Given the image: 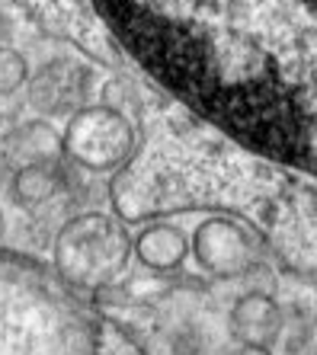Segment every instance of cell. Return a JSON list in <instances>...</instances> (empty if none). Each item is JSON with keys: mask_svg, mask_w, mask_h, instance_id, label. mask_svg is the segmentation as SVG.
<instances>
[{"mask_svg": "<svg viewBox=\"0 0 317 355\" xmlns=\"http://www.w3.org/2000/svg\"><path fill=\"white\" fill-rule=\"evenodd\" d=\"M132 257L126 227L106 215H80L61 227L55 240V263L74 288H106L122 275Z\"/></svg>", "mask_w": 317, "mask_h": 355, "instance_id": "1", "label": "cell"}, {"mask_svg": "<svg viewBox=\"0 0 317 355\" xmlns=\"http://www.w3.org/2000/svg\"><path fill=\"white\" fill-rule=\"evenodd\" d=\"M132 125L112 106H80L77 112H71L67 128L61 135V154L90 173L119 170L132 157Z\"/></svg>", "mask_w": 317, "mask_h": 355, "instance_id": "2", "label": "cell"}, {"mask_svg": "<svg viewBox=\"0 0 317 355\" xmlns=\"http://www.w3.org/2000/svg\"><path fill=\"white\" fill-rule=\"evenodd\" d=\"M189 253L199 269L215 279H241L257 263V240L231 218H205L189 237Z\"/></svg>", "mask_w": 317, "mask_h": 355, "instance_id": "3", "label": "cell"}, {"mask_svg": "<svg viewBox=\"0 0 317 355\" xmlns=\"http://www.w3.org/2000/svg\"><path fill=\"white\" fill-rule=\"evenodd\" d=\"M26 87H29V106L39 116H65L84 106L90 74L71 61H49L35 74H29Z\"/></svg>", "mask_w": 317, "mask_h": 355, "instance_id": "4", "label": "cell"}, {"mask_svg": "<svg viewBox=\"0 0 317 355\" xmlns=\"http://www.w3.org/2000/svg\"><path fill=\"white\" fill-rule=\"evenodd\" d=\"M228 327H231V336L241 346L273 349L275 339L282 336L285 314L273 295H266V291H247V295H241L234 301L231 314H228Z\"/></svg>", "mask_w": 317, "mask_h": 355, "instance_id": "5", "label": "cell"}, {"mask_svg": "<svg viewBox=\"0 0 317 355\" xmlns=\"http://www.w3.org/2000/svg\"><path fill=\"white\" fill-rule=\"evenodd\" d=\"M135 259L151 272H176L189 257V237L176 224H148L132 237Z\"/></svg>", "mask_w": 317, "mask_h": 355, "instance_id": "6", "label": "cell"}, {"mask_svg": "<svg viewBox=\"0 0 317 355\" xmlns=\"http://www.w3.org/2000/svg\"><path fill=\"white\" fill-rule=\"evenodd\" d=\"M0 154L7 157L10 166H26V164H39V160H58L61 157V135L51 128L49 122L35 119L26 122L19 128L0 141Z\"/></svg>", "mask_w": 317, "mask_h": 355, "instance_id": "7", "label": "cell"}, {"mask_svg": "<svg viewBox=\"0 0 317 355\" xmlns=\"http://www.w3.org/2000/svg\"><path fill=\"white\" fill-rule=\"evenodd\" d=\"M10 198L19 208H39L61 192L65 186V173H61L58 160H39V164L17 166L7 180Z\"/></svg>", "mask_w": 317, "mask_h": 355, "instance_id": "8", "label": "cell"}, {"mask_svg": "<svg viewBox=\"0 0 317 355\" xmlns=\"http://www.w3.org/2000/svg\"><path fill=\"white\" fill-rule=\"evenodd\" d=\"M26 80H29V64H26L23 51L0 45V96L23 90Z\"/></svg>", "mask_w": 317, "mask_h": 355, "instance_id": "9", "label": "cell"}, {"mask_svg": "<svg viewBox=\"0 0 317 355\" xmlns=\"http://www.w3.org/2000/svg\"><path fill=\"white\" fill-rule=\"evenodd\" d=\"M237 355H273V349H263V346H241Z\"/></svg>", "mask_w": 317, "mask_h": 355, "instance_id": "10", "label": "cell"}, {"mask_svg": "<svg viewBox=\"0 0 317 355\" xmlns=\"http://www.w3.org/2000/svg\"><path fill=\"white\" fill-rule=\"evenodd\" d=\"M7 35H10V23H7V17L0 13V39H7Z\"/></svg>", "mask_w": 317, "mask_h": 355, "instance_id": "11", "label": "cell"}]
</instances>
